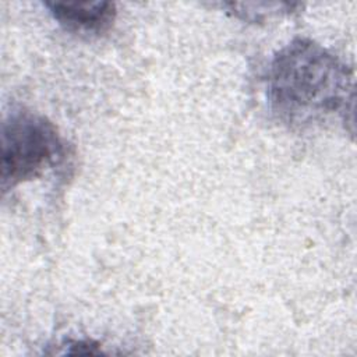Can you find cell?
Listing matches in <instances>:
<instances>
[{
  "label": "cell",
  "instance_id": "6da1fadb",
  "mask_svg": "<svg viewBox=\"0 0 357 357\" xmlns=\"http://www.w3.org/2000/svg\"><path fill=\"white\" fill-rule=\"evenodd\" d=\"M266 100L273 117L304 130L353 114V70L310 38H294L272 57L266 71Z\"/></svg>",
  "mask_w": 357,
  "mask_h": 357
},
{
  "label": "cell",
  "instance_id": "7a4b0ae2",
  "mask_svg": "<svg viewBox=\"0 0 357 357\" xmlns=\"http://www.w3.org/2000/svg\"><path fill=\"white\" fill-rule=\"evenodd\" d=\"M66 155L56 126L46 117L20 110L1 124V190L33 180Z\"/></svg>",
  "mask_w": 357,
  "mask_h": 357
},
{
  "label": "cell",
  "instance_id": "3957f363",
  "mask_svg": "<svg viewBox=\"0 0 357 357\" xmlns=\"http://www.w3.org/2000/svg\"><path fill=\"white\" fill-rule=\"evenodd\" d=\"M45 6L64 29L75 33H103L116 18V6L110 1L46 3Z\"/></svg>",
  "mask_w": 357,
  "mask_h": 357
}]
</instances>
